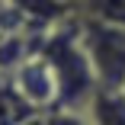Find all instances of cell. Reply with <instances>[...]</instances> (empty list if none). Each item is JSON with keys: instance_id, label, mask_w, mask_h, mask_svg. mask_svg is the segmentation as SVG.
<instances>
[{"instance_id": "7a4b0ae2", "label": "cell", "mask_w": 125, "mask_h": 125, "mask_svg": "<svg viewBox=\"0 0 125 125\" xmlns=\"http://www.w3.org/2000/svg\"><path fill=\"white\" fill-rule=\"evenodd\" d=\"M80 42L90 55L96 83L103 90H122L125 87V29L106 26L96 19L80 22Z\"/></svg>"}, {"instance_id": "6da1fadb", "label": "cell", "mask_w": 125, "mask_h": 125, "mask_svg": "<svg viewBox=\"0 0 125 125\" xmlns=\"http://www.w3.org/2000/svg\"><path fill=\"white\" fill-rule=\"evenodd\" d=\"M42 55L58 77V109L83 112L93 93L99 90V83H96L90 55L80 42V29H71V26L48 29L42 39Z\"/></svg>"}, {"instance_id": "8992f818", "label": "cell", "mask_w": 125, "mask_h": 125, "mask_svg": "<svg viewBox=\"0 0 125 125\" xmlns=\"http://www.w3.org/2000/svg\"><path fill=\"white\" fill-rule=\"evenodd\" d=\"M122 90H125V87H122Z\"/></svg>"}, {"instance_id": "3957f363", "label": "cell", "mask_w": 125, "mask_h": 125, "mask_svg": "<svg viewBox=\"0 0 125 125\" xmlns=\"http://www.w3.org/2000/svg\"><path fill=\"white\" fill-rule=\"evenodd\" d=\"M10 83L13 90L26 99V106L35 109V112H52L58 109V77L52 64L45 61V55H32L26 58L13 74H10Z\"/></svg>"}, {"instance_id": "5b68a950", "label": "cell", "mask_w": 125, "mask_h": 125, "mask_svg": "<svg viewBox=\"0 0 125 125\" xmlns=\"http://www.w3.org/2000/svg\"><path fill=\"white\" fill-rule=\"evenodd\" d=\"M90 19L125 29V0H90Z\"/></svg>"}, {"instance_id": "277c9868", "label": "cell", "mask_w": 125, "mask_h": 125, "mask_svg": "<svg viewBox=\"0 0 125 125\" xmlns=\"http://www.w3.org/2000/svg\"><path fill=\"white\" fill-rule=\"evenodd\" d=\"M83 112H87L90 125H125V90L99 87Z\"/></svg>"}]
</instances>
